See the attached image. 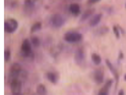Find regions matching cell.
<instances>
[{"label":"cell","instance_id":"1","mask_svg":"<svg viewBox=\"0 0 126 95\" xmlns=\"http://www.w3.org/2000/svg\"><path fill=\"white\" fill-rule=\"evenodd\" d=\"M64 40L68 43H77V42H80L82 40V35L80 33H78V32L70 31V32L65 33Z\"/></svg>","mask_w":126,"mask_h":95},{"label":"cell","instance_id":"2","mask_svg":"<svg viewBox=\"0 0 126 95\" xmlns=\"http://www.w3.org/2000/svg\"><path fill=\"white\" fill-rule=\"evenodd\" d=\"M18 28V23L16 20L14 19H8L6 20L5 23H4V29H5V32L6 33H13V32L16 31V29Z\"/></svg>","mask_w":126,"mask_h":95},{"label":"cell","instance_id":"3","mask_svg":"<svg viewBox=\"0 0 126 95\" xmlns=\"http://www.w3.org/2000/svg\"><path fill=\"white\" fill-rule=\"evenodd\" d=\"M52 26L56 29H59L61 28L63 25H64V19L61 14H58V13H55V14H52L51 15V20H50Z\"/></svg>","mask_w":126,"mask_h":95},{"label":"cell","instance_id":"4","mask_svg":"<svg viewBox=\"0 0 126 95\" xmlns=\"http://www.w3.org/2000/svg\"><path fill=\"white\" fill-rule=\"evenodd\" d=\"M21 54L25 57H29L32 54V44L29 39H25L21 44Z\"/></svg>","mask_w":126,"mask_h":95},{"label":"cell","instance_id":"5","mask_svg":"<svg viewBox=\"0 0 126 95\" xmlns=\"http://www.w3.org/2000/svg\"><path fill=\"white\" fill-rule=\"evenodd\" d=\"M22 72V68L19 63L14 62L10 67V77L11 79H18L19 74Z\"/></svg>","mask_w":126,"mask_h":95},{"label":"cell","instance_id":"6","mask_svg":"<svg viewBox=\"0 0 126 95\" xmlns=\"http://www.w3.org/2000/svg\"><path fill=\"white\" fill-rule=\"evenodd\" d=\"M22 88V85H21V81L19 79H11L10 80V89L13 93H20Z\"/></svg>","mask_w":126,"mask_h":95},{"label":"cell","instance_id":"7","mask_svg":"<svg viewBox=\"0 0 126 95\" xmlns=\"http://www.w3.org/2000/svg\"><path fill=\"white\" fill-rule=\"evenodd\" d=\"M94 81L99 85L103 84V82H104V72L101 69L97 70L96 72L94 73Z\"/></svg>","mask_w":126,"mask_h":95},{"label":"cell","instance_id":"8","mask_svg":"<svg viewBox=\"0 0 126 95\" xmlns=\"http://www.w3.org/2000/svg\"><path fill=\"white\" fill-rule=\"evenodd\" d=\"M106 65H107V67L109 68V70L111 71V73L113 74V76L115 77V80H116V85H118V82H119V76H118V73H117L116 69L114 68V66L112 65L111 61H110L109 59H106Z\"/></svg>","mask_w":126,"mask_h":95},{"label":"cell","instance_id":"9","mask_svg":"<svg viewBox=\"0 0 126 95\" xmlns=\"http://www.w3.org/2000/svg\"><path fill=\"white\" fill-rule=\"evenodd\" d=\"M102 18H103V13H97V14H94V17L92 18V20L90 21V26L93 27V28L98 26L99 24H100V22H101V20H102Z\"/></svg>","mask_w":126,"mask_h":95},{"label":"cell","instance_id":"10","mask_svg":"<svg viewBox=\"0 0 126 95\" xmlns=\"http://www.w3.org/2000/svg\"><path fill=\"white\" fill-rule=\"evenodd\" d=\"M69 12L73 14L74 17H76V15H78L80 13V6L79 4L77 3H71L69 5Z\"/></svg>","mask_w":126,"mask_h":95},{"label":"cell","instance_id":"11","mask_svg":"<svg viewBox=\"0 0 126 95\" xmlns=\"http://www.w3.org/2000/svg\"><path fill=\"white\" fill-rule=\"evenodd\" d=\"M46 77H47V79H48V80H49L51 83H53V84H56L57 81H58L57 75L54 74V73H52V72H48V73L46 74Z\"/></svg>","mask_w":126,"mask_h":95},{"label":"cell","instance_id":"12","mask_svg":"<svg viewBox=\"0 0 126 95\" xmlns=\"http://www.w3.org/2000/svg\"><path fill=\"white\" fill-rule=\"evenodd\" d=\"M37 95H46L47 94V89L44 84H39L37 86V89H36Z\"/></svg>","mask_w":126,"mask_h":95},{"label":"cell","instance_id":"13","mask_svg":"<svg viewBox=\"0 0 126 95\" xmlns=\"http://www.w3.org/2000/svg\"><path fill=\"white\" fill-rule=\"evenodd\" d=\"M91 57H92V61L94 63V65H97V66L101 65V62H102V57L100 56L98 53H93Z\"/></svg>","mask_w":126,"mask_h":95},{"label":"cell","instance_id":"14","mask_svg":"<svg viewBox=\"0 0 126 95\" xmlns=\"http://www.w3.org/2000/svg\"><path fill=\"white\" fill-rule=\"evenodd\" d=\"M94 11V9H88V10H85L83 13H82V15L80 17V21L81 22H84L85 20H88L91 15L93 14V12Z\"/></svg>","mask_w":126,"mask_h":95},{"label":"cell","instance_id":"15","mask_svg":"<svg viewBox=\"0 0 126 95\" xmlns=\"http://www.w3.org/2000/svg\"><path fill=\"white\" fill-rule=\"evenodd\" d=\"M83 57H84V54H83V51L82 49H78L76 52H75V60L77 62H80L83 60Z\"/></svg>","mask_w":126,"mask_h":95},{"label":"cell","instance_id":"16","mask_svg":"<svg viewBox=\"0 0 126 95\" xmlns=\"http://www.w3.org/2000/svg\"><path fill=\"white\" fill-rule=\"evenodd\" d=\"M41 29H42V23H41V22H37V23L34 24L33 26H32V28H31V33H35V32L41 30Z\"/></svg>","mask_w":126,"mask_h":95},{"label":"cell","instance_id":"17","mask_svg":"<svg viewBox=\"0 0 126 95\" xmlns=\"http://www.w3.org/2000/svg\"><path fill=\"white\" fill-rule=\"evenodd\" d=\"M30 42H31L32 45H34V46H36V47L40 46V44H41L40 39H39L37 36H33V37H32V38H31V40H30Z\"/></svg>","mask_w":126,"mask_h":95},{"label":"cell","instance_id":"18","mask_svg":"<svg viewBox=\"0 0 126 95\" xmlns=\"http://www.w3.org/2000/svg\"><path fill=\"white\" fill-rule=\"evenodd\" d=\"M113 32H114V34H115V37L117 39H119L120 38V29H119V27L114 26L113 27Z\"/></svg>","mask_w":126,"mask_h":95},{"label":"cell","instance_id":"19","mask_svg":"<svg viewBox=\"0 0 126 95\" xmlns=\"http://www.w3.org/2000/svg\"><path fill=\"white\" fill-rule=\"evenodd\" d=\"M108 92H109V88L106 86H104L100 91H99V95H108Z\"/></svg>","mask_w":126,"mask_h":95},{"label":"cell","instance_id":"20","mask_svg":"<svg viewBox=\"0 0 126 95\" xmlns=\"http://www.w3.org/2000/svg\"><path fill=\"white\" fill-rule=\"evenodd\" d=\"M4 58H5V61H8V60L10 59V50H9V49H6V50H5Z\"/></svg>","mask_w":126,"mask_h":95},{"label":"cell","instance_id":"21","mask_svg":"<svg viewBox=\"0 0 126 95\" xmlns=\"http://www.w3.org/2000/svg\"><path fill=\"white\" fill-rule=\"evenodd\" d=\"M25 3H26V7H32V8H33V7L35 6V2L34 1H29V0H27Z\"/></svg>","mask_w":126,"mask_h":95},{"label":"cell","instance_id":"22","mask_svg":"<svg viewBox=\"0 0 126 95\" xmlns=\"http://www.w3.org/2000/svg\"><path fill=\"white\" fill-rule=\"evenodd\" d=\"M99 2V0H90V1H88V3L92 4V3H98Z\"/></svg>","mask_w":126,"mask_h":95},{"label":"cell","instance_id":"23","mask_svg":"<svg viewBox=\"0 0 126 95\" xmlns=\"http://www.w3.org/2000/svg\"><path fill=\"white\" fill-rule=\"evenodd\" d=\"M118 95H124V90H119V92H118Z\"/></svg>","mask_w":126,"mask_h":95},{"label":"cell","instance_id":"24","mask_svg":"<svg viewBox=\"0 0 126 95\" xmlns=\"http://www.w3.org/2000/svg\"><path fill=\"white\" fill-rule=\"evenodd\" d=\"M12 95H22V94L21 93H13Z\"/></svg>","mask_w":126,"mask_h":95},{"label":"cell","instance_id":"25","mask_svg":"<svg viewBox=\"0 0 126 95\" xmlns=\"http://www.w3.org/2000/svg\"><path fill=\"white\" fill-rule=\"evenodd\" d=\"M124 81H126V74L124 75Z\"/></svg>","mask_w":126,"mask_h":95},{"label":"cell","instance_id":"26","mask_svg":"<svg viewBox=\"0 0 126 95\" xmlns=\"http://www.w3.org/2000/svg\"><path fill=\"white\" fill-rule=\"evenodd\" d=\"M125 8H126V2H125Z\"/></svg>","mask_w":126,"mask_h":95}]
</instances>
